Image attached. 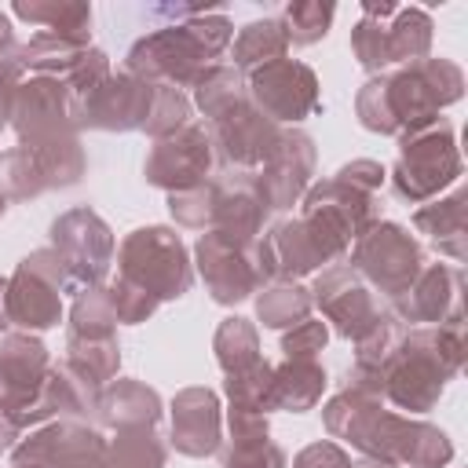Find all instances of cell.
Segmentation results:
<instances>
[{
	"label": "cell",
	"mask_w": 468,
	"mask_h": 468,
	"mask_svg": "<svg viewBox=\"0 0 468 468\" xmlns=\"http://www.w3.org/2000/svg\"><path fill=\"white\" fill-rule=\"evenodd\" d=\"M450 461H453V439L439 424L410 417L395 464H402V468H446Z\"/></svg>",
	"instance_id": "8d00e7d4"
},
{
	"label": "cell",
	"mask_w": 468,
	"mask_h": 468,
	"mask_svg": "<svg viewBox=\"0 0 468 468\" xmlns=\"http://www.w3.org/2000/svg\"><path fill=\"white\" fill-rule=\"evenodd\" d=\"M62 292L69 289L66 267L58 252L37 249L18 260L15 274L7 278V318L18 325V333H44L62 322Z\"/></svg>",
	"instance_id": "9c48e42d"
},
{
	"label": "cell",
	"mask_w": 468,
	"mask_h": 468,
	"mask_svg": "<svg viewBox=\"0 0 468 468\" xmlns=\"http://www.w3.org/2000/svg\"><path fill=\"white\" fill-rule=\"evenodd\" d=\"M333 18H336V7L333 4H322V0H292V4H285V11H282L278 22H282L289 44L307 48V44H318L329 33Z\"/></svg>",
	"instance_id": "7bdbcfd3"
},
{
	"label": "cell",
	"mask_w": 468,
	"mask_h": 468,
	"mask_svg": "<svg viewBox=\"0 0 468 468\" xmlns=\"http://www.w3.org/2000/svg\"><path fill=\"white\" fill-rule=\"evenodd\" d=\"M18 84H22V77H0V132L11 121V99H15V88Z\"/></svg>",
	"instance_id": "816d5d0a"
},
{
	"label": "cell",
	"mask_w": 468,
	"mask_h": 468,
	"mask_svg": "<svg viewBox=\"0 0 468 468\" xmlns=\"http://www.w3.org/2000/svg\"><path fill=\"white\" fill-rule=\"evenodd\" d=\"M106 292H110V303H113L117 325H139V322H146V318L161 307L150 292H143L139 285H132V282H124V278L106 282Z\"/></svg>",
	"instance_id": "7dc6e473"
},
{
	"label": "cell",
	"mask_w": 468,
	"mask_h": 468,
	"mask_svg": "<svg viewBox=\"0 0 468 468\" xmlns=\"http://www.w3.org/2000/svg\"><path fill=\"white\" fill-rule=\"evenodd\" d=\"M37 157V168L48 183V190H66V186H77L80 176L88 172V157H84V146H80V135H69V139H58V143H48V146H37L29 150Z\"/></svg>",
	"instance_id": "f35d334b"
},
{
	"label": "cell",
	"mask_w": 468,
	"mask_h": 468,
	"mask_svg": "<svg viewBox=\"0 0 468 468\" xmlns=\"http://www.w3.org/2000/svg\"><path fill=\"white\" fill-rule=\"evenodd\" d=\"M22 439V431H18V424L0 410V450H11L15 442Z\"/></svg>",
	"instance_id": "f5cc1de1"
},
{
	"label": "cell",
	"mask_w": 468,
	"mask_h": 468,
	"mask_svg": "<svg viewBox=\"0 0 468 468\" xmlns=\"http://www.w3.org/2000/svg\"><path fill=\"white\" fill-rule=\"evenodd\" d=\"M329 377L318 358H282L271 366V413H307L322 402Z\"/></svg>",
	"instance_id": "f546056e"
},
{
	"label": "cell",
	"mask_w": 468,
	"mask_h": 468,
	"mask_svg": "<svg viewBox=\"0 0 468 468\" xmlns=\"http://www.w3.org/2000/svg\"><path fill=\"white\" fill-rule=\"evenodd\" d=\"M292 468H351V457L340 442H329V439H318L311 446H303L296 457H292Z\"/></svg>",
	"instance_id": "f907efd6"
},
{
	"label": "cell",
	"mask_w": 468,
	"mask_h": 468,
	"mask_svg": "<svg viewBox=\"0 0 468 468\" xmlns=\"http://www.w3.org/2000/svg\"><path fill=\"white\" fill-rule=\"evenodd\" d=\"M48 238H51V249L58 252L62 267H66V278H69L73 296L84 292V289H91V285H102V282H106L110 263H113L117 238H113L110 223H106L95 208L80 205V208L62 212V216L51 223Z\"/></svg>",
	"instance_id": "30bf717a"
},
{
	"label": "cell",
	"mask_w": 468,
	"mask_h": 468,
	"mask_svg": "<svg viewBox=\"0 0 468 468\" xmlns=\"http://www.w3.org/2000/svg\"><path fill=\"white\" fill-rule=\"evenodd\" d=\"M80 44L58 37V33H33L26 44H18V58H22V69H33V77H66L73 69V62L80 58Z\"/></svg>",
	"instance_id": "74e56055"
},
{
	"label": "cell",
	"mask_w": 468,
	"mask_h": 468,
	"mask_svg": "<svg viewBox=\"0 0 468 468\" xmlns=\"http://www.w3.org/2000/svg\"><path fill=\"white\" fill-rule=\"evenodd\" d=\"M44 190H48V183L37 168V157L26 146H11L0 154V194L7 201H33Z\"/></svg>",
	"instance_id": "b9f144b4"
},
{
	"label": "cell",
	"mask_w": 468,
	"mask_h": 468,
	"mask_svg": "<svg viewBox=\"0 0 468 468\" xmlns=\"http://www.w3.org/2000/svg\"><path fill=\"white\" fill-rule=\"evenodd\" d=\"M300 216L322 219L347 245H355L373 223H380V201L377 194H362L336 179H322V183H311L307 194L300 197Z\"/></svg>",
	"instance_id": "cb8c5ba5"
},
{
	"label": "cell",
	"mask_w": 468,
	"mask_h": 468,
	"mask_svg": "<svg viewBox=\"0 0 468 468\" xmlns=\"http://www.w3.org/2000/svg\"><path fill=\"white\" fill-rule=\"evenodd\" d=\"M413 230L424 234L439 256L464 263L468 260V190L457 186L450 197L424 201L413 212Z\"/></svg>",
	"instance_id": "4316f807"
},
{
	"label": "cell",
	"mask_w": 468,
	"mask_h": 468,
	"mask_svg": "<svg viewBox=\"0 0 468 468\" xmlns=\"http://www.w3.org/2000/svg\"><path fill=\"white\" fill-rule=\"evenodd\" d=\"M402 333H406V325H402L391 311H384V314L355 340V362H351V369H347V384H344V388H355V391H366V395H377V399H380V369H384V362L391 358V351L399 347Z\"/></svg>",
	"instance_id": "f1b7e54d"
},
{
	"label": "cell",
	"mask_w": 468,
	"mask_h": 468,
	"mask_svg": "<svg viewBox=\"0 0 468 468\" xmlns=\"http://www.w3.org/2000/svg\"><path fill=\"white\" fill-rule=\"evenodd\" d=\"M18 44H15V26H11V18H7V11H0V55H7V51H15Z\"/></svg>",
	"instance_id": "db71d44e"
},
{
	"label": "cell",
	"mask_w": 468,
	"mask_h": 468,
	"mask_svg": "<svg viewBox=\"0 0 468 468\" xmlns=\"http://www.w3.org/2000/svg\"><path fill=\"white\" fill-rule=\"evenodd\" d=\"M62 362L77 377H84L88 384L106 388L110 380H117V369H121L117 333L113 336H73V333H66V355H62Z\"/></svg>",
	"instance_id": "1f68e13d"
},
{
	"label": "cell",
	"mask_w": 468,
	"mask_h": 468,
	"mask_svg": "<svg viewBox=\"0 0 468 468\" xmlns=\"http://www.w3.org/2000/svg\"><path fill=\"white\" fill-rule=\"evenodd\" d=\"M190 113H194V102L186 91L168 88V84H154V106H150L143 132L150 139H165V135L179 132L183 124H190Z\"/></svg>",
	"instance_id": "ee69618b"
},
{
	"label": "cell",
	"mask_w": 468,
	"mask_h": 468,
	"mask_svg": "<svg viewBox=\"0 0 468 468\" xmlns=\"http://www.w3.org/2000/svg\"><path fill=\"white\" fill-rule=\"evenodd\" d=\"M7 325H11V318H7V278L0 274V336L7 333Z\"/></svg>",
	"instance_id": "9f6ffc18"
},
{
	"label": "cell",
	"mask_w": 468,
	"mask_h": 468,
	"mask_svg": "<svg viewBox=\"0 0 468 468\" xmlns=\"http://www.w3.org/2000/svg\"><path fill=\"white\" fill-rule=\"evenodd\" d=\"M333 179H336V183H344V186H351V190L377 194V190L384 186L388 172H384V165H380V161H373V157H355V161L340 165Z\"/></svg>",
	"instance_id": "681fc988"
},
{
	"label": "cell",
	"mask_w": 468,
	"mask_h": 468,
	"mask_svg": "<svg viewBox=\"0 0 468 468\" xmlns=\"http://www.w3.org/2000/svg\"><path fill=\"white\" fill-rule=\"evenodd\" d=\"M7 124L15 128L18 146H26V150L80 135L77 121H73V99L58 77H22V84L15 88V99H11Z\"/></svg>",
	"instance_id": "9a60e30c"
},
{
	"label": "cell",
	"mask_w": 468,
	"mask_h": 468,
	"mask_svg": "<svg viewBox=\"0 0 468 468\" xmlns=\"http://www.w3.org/2000/svg\"><path fill=\"white\" fill-rule=\"evenodd\" d=\"M241 99H249V84H245V73L234 69L230 62H216L208 66L197 80H194V106L201 110L205 124L216 121L219 113H227L230 106H238Z\"/></svg>",
	"instance_id": "d590c367"
},
{
	"label": "cell",
	"mask_w": 468,
	"mask_h": 468,
	"mask_svg": "<svg viewBox=\"0 0 468 468\" xmlns=\"http://www.w3.org/2000/svg\"><path fill=\"white\" fill-rule=\"evenodd\" d=\"M66 333H73V336H113V333H117V314H113L106 282H102V285H91V289H84V292L73 296Z\"/></svg>",
	"instance_id": "60d3db41"
},
{
	"label": "cell",
	"mask_w": 468,
	"mask_h": 468,
	"mask_svg": "<svg viewBox=\"0 0 468 468\" xmlns=\"http://www.w3.org/2000/svg\"><path fill=\"white\" fill-rule=\"evenodd\" d=\"M329 344V325L322 318H303L300 325L282 333V355L285 358H318Z\"/></svg>",
	"instance_id": "c3c4849f"
},
{
	"label": "cell",
	"mask_w": 468,
	"mask_h": 468,
	"mask_svg": "<svg viewBox=\"0 0 468 468\" xmlns=\"http://www.w3.org/2000/svg\"><path fill=\"white\" fill-rule=\"evenodd\" d=\"M311 303L322 311V318L336 329L344 340H358L388 307L377 300V292L366 285V278L351 263H329L311 282Z\"/></svg>",
	"instance_id": "2e32d148"
},
{
	"label": "cell",
	"mask_w": 468,
	"mask_h": 468,
	"mask_svg": "<svg viewBox=\"0 0 468 468\" xmlns=\"http://www.w3.org/2000/svg\"><path fill=\"white\" fill-rule=\"evenodd\" d=\"M113 69H110V55L102 51V48H84L80 51V58L73 62V69L62 77V84H66V91H69V99H73V106L80 102V99H88L106 77H110Z\"/></svg>",
	"instance_id": "bcb514c9"
},
{
	"label": "cell",
	"mask_w": 468,
	"mask_h": 468,
	"mask_svg": "<svg viewBox=\"0 0 468 468\" xmlns=\"http://www.w3.org/2000/svg\"><path fill=\"white\" fill-rule=\"evenodd\" d=\"M234 40V22L219 11H201L194 7L190 15L143 33L128 55L124 69L132 77H143L150 84H168V88H194V80L216 66V58L230 48Z\"/></svg>",
	"instance_id": "3957f363"
},
{
	"label": "cell",
	"mask_w": 468,
	"mask_h": 468,
	"mask_svg": "<svg viewBox=\"0 0 468 468\" xmlns=\"http://www.w3.org/2000/svg\"><path fill=\"white\" fill-rule=\"evenodd\" d=\"M311 289L300 282H267L256 292V322L263 329H292L303 318H311Z\"/></svg>",
	"instance_id": "e575fe53"
},
{
	"label": "cell",
	"mask_w": 468,
	"mask_h": 468,
	"mask_svg": "<svg viewBox=\"0 0 468 468\" xmlns=\"http://www.w3.org/2000/svg\"><path fill=\"white\" fill-rule=\"evenodd\" d=\"M285 51H289V37H285L282 22L278 18H256V22L241 26L238 37L230 40V58H234L230 66L241 73H252L267 62L285 58Z\"/></svg>",
	"instance_id": "d6a6232c"
},
{
	"label": "cell",
	"mask_w": 468,
	"mask_h": 468,
	"mask_svg": "<svg viewBox=\"0 0 468 468\" xmlns=\"http://www.w3.org/2000/svg\"><path fill=\"white\" fill-rule=\"evenodd\" d=\"M0 77H26L22 58H18V48L7 51V55H0Z\"/></svg>",
	"instance_id": "11a10c76"
},
{
	"label": "cell",
	"mask_w": 468,
	"mask_h": 468,
	"mask_svg": "<svg viewBox=\"0 0 468 468\" xmlns=\"http://www.w3.org/2000/svg\"><path fill=\"white\" fill-rule=\"evenodd\" d=\"M461 289H464V278H461V267H450V263H424L420 274L410 282V289L402 296H395L391 303V314L406 325H439L446 322L453 311H461Z\"/></svg>",
	"instance_id": "d4e9b609"
},
{
	"label": "cell",
	"mask_w": 468,
	"mask_h": 468,
	"mask_svg": "<svg viewBox=\"0 0 468 468\" xmlns=\"http://www.w3.org/2000/svg\"><path fill=\"white\" fill-rule=\"evenodd\" d=\"M117 278L139 285L157 303H168L190 292L194 260L172 227L150 223L124 234V241L117 245Z\"/></svg>",
	"instance_id": "5b68a950"
},
{
	"label": "cell",
	"mask_w": 468,
	"mask_h": 468,
	"mask_svg": "<svg viewBox=\"0 0 468 468\" xmlns=\"http://www.w3.org/2000/svg\"><path fill=\"white\" fill-rule=\"evenodd\" d=\"M154 106V84L128 69L110 73L88 99L73 106L77 132H143Z\"/></svg>",
	"instance_id": "d6986e66"
},
{
	"label": "cell",
	"mask_w": 468,
	"mask_h": 468,
	"mask_svg": "<svg viewBox=\"0 0 468 468\" xmlns=\"http://www.w3.org/2000/svg\"><path fill=\"white\" fill-rule=\"evenodd\" d=\"M322 424L333 439L351 442V450H358L362 457L373 461H391L399 457V442L406 435L410 417L384 410V399L355 391V388H340L325 406H322Z\"/></svg>",
	"instance_id": "ba28073f"
},
{
	"label": "cell",
	"mask_w": 468,
	"mask_h": 468,
	"mask_svg": "<svg viewBox=\"0 0 468 468\" xmlns=\"http://www.w3.org/2000/svg\"><path fill=\"white\" fill-rule=\"evenodd\" d=\"M51 369L48 347L37 333H4L0 336V410L26 435L33 428V410Z\"/></svg>",
	"instance_id": "ac0fdd59"
},
{
	"label": "cell",
	"mask_w": 468,
	"mask_h": 468,
	"mask_svg": "<svg viewBox=\"0 0 468 468\" xmlns=\"http://www.w3.org/2000/svg\"><path fill=\"white\" fill-rule=\"evenodd\" d=\"M168 212L186 230H208L212 227V176L201 186L168 194Z\"/></svg>",
	"instance_id": "f6af8a7d"
},
{
	"label": "cell",
	"mask_w": 468,
	"mask_h": 468,
	"mask_svg": "<svg viewBox=\"0 0 468 468\" xmlns=\"http://www.w3.org/2000/svg\"><path fill=\"white\" fill-rule=\"evenodd\" d=\"M212 172H216V154H212V139H208L205 121H190L179 132L154 139V146L143 161L146 183L165 190V194L201 186Z\"/></svg>",
	"instance_id": "e0dca14e"
},
{
	"label": "cell",
	"mask_w": 468,
	"mask_h": 468,
	"mask_svg": "<svg viewBox=\"0 0 468 468\" xmlns=\"http://www.w3.org/2000/svg\"><path fill=\"white\" fill-rule=\"evenodd\" d=\"M15 18L44 26L80 48H91V4L84 0H15Z\"/></svg>",
	"instance_id": "4dcf8cb0"
},
{
	"label": "cell",
	"mask_w": 468,
	"mask_h": 468,
	"mask_svg": "<svg viewBox=\"0 0 468 468\" xmlns=\"http://www.w3.org/2000/svg\"><path fill=\"white\" fill-rule=\"evenodd\" d=\"M314 165H318L314 139L303 128H282L271 157L256 172V183H260V194H263L267 208L271 212H289L292 205H300V197L311 186Z\"/></svg>",
	"instance_id": "44dd1931"
},
{
	"label": "cell",
	"mask_w": 468,
	"mask_h": 468,
	"mask_svg": "<svg viewBox=\"0 0 468 468\" xmlns=\"http://www.w3.org/2000/svg\"><path fill=\"white\" fill-rule=\"evenodd\" d=\"M351 468H402V464H391V461H373V457H362V461H351Z\"/></svg>",
	"instance_id": "6f0895ef"
},
{
	"label": "cell",
	"mask_w": 468,
	"mask_h": 468,
	"mask_svg": "<svg viewBox=\"0 0 468 468\" xmlns=\"http://www.w3.org/2000/svg\"><path fill=\"white\" fill-rule=\"evenodd\" d=\"M347 252H351L347 263L366 278V285L388 300L402 296L424 267V245L402 223H388V219L373 223Z\"/></svg>",
	"instance_id": "8fae6325"
},
{
	"label": "cell",
	"mask_w": 468,
	"mask_h": 468,
	"mask_svg": "<svg viewBox=\"0 0 468 468\" xmlns=\"http://www.w3.org/2000/svg\"><path fill=\"white\" fill-rule=\"evenodd\" d=\"M347 241L311 216L274 219L256 238V263L267 282H300L347 256Z\"/></svg>",
	"instance_id": "8992f818"
},
{
	"label": "cell",
	"mask_w": 468,
	"mask_h": 468,
	"mask_svg": "<svg viewBox=\"0 0 468 468\" xmlns=\"http://www.w3.org/2000/svg\"><path fill=\"white\" fill-rule=\"evenodd\" d=\"M4 212H7V197L0 194V219H4Z\"/></svg>",
	"instance_id": "680465c9"
},
{
	"label": "cell",
	"mask_w": 468,
	"mask_h": 468,
	"mask_svg": "<svg viewBox=\"0 0 468 468\" xmlns=\"http://www.w3.org/2000/svg\"><path fill=\"white\" fill-rule=\"evenodd\" d=\"M11 468H110V446L95 424L48 420L11 446Z\"/></svg>",
	"instance_id": "7c38bea8"
},
{
	"label": "cell",
	"mask_w": 468,
	"mask_h": 468,
	"mask_svg": "<svg viewBox=\"0 0 468 468\" xmlns=\"http://www.w3.org/2000/svg\"><path fill=\"white\" fill-rule=\"evenodd\" d=\"M464 95V69L453 58H420L369 77L355 95V113L366 132L410 135L439 121Z\"/></svg>",
	"instance_id": "6da1fadb"
},
{
	"label": "cell",
	"mask_w": 468,
	"mask_h": 468,
	"mask_svg": "<svg viewBox=\"0 0 468 468\" xmlns=\"http://www.w3.org/2000/svg\"><path fill=\"white\" fill-rule=\"evenodd\" d=\"M245 84H249L252 106L282 128H296L300 121H307L311 113L322 110L318 73L300 58L285 55L278 62H267V66L245 73Z\"/></svg>",
	"instance_id": "4fadbf2b"
},
{
	"label": "cell",
	"mask_w": 468,
	"mask_h": 468,
	"mask_svg": "<svg viewBox=\"0 0 468 468\" xmlns=\"http://www.w3.org/2000/svg\"><path fill=\"white\" fill-rule=\"evenodd\" d=\"M194 267L208 296L223 307H234L267 285L256 263V241H238L219 230H201V238L194 241Z\"/></svg>",
	"instance_id": "5bb4252c"
},
{
	"label": "cell",
	"mask_w": 468,
	"mask_h": 468,
	"mask_svg": "<svg viewBox=\"0 0 468 468\" xmlns=\"http://www.w3.org/2000/svg\"><path fill=\"white\" fill-rule=\"evenodd\" d=\"M212 351H216V362H219L223 377H241V373H249V369H256L263 362V355H260V333L241 314H230V318H223L216 325Z\"/></svg>",
	"instance_id": "836d02e7"
},
{
	"label": "cell",
	"mask_w": 468,
	"mask_h": 468,
	"mask_svg": "<svg viewBox=\"0 0 468 468\" xmlns=\"http://www.w3.org/2000/svg\"><path fill=\"white\" fill-rule=\"evenodd\" d=\"M267 201L260 194L256 172L241 168H219L212 172V227L238 241H256L267 227Z\"/></svg>",
	"instance_id": "7402d4cb"
},
{
	"label": "cell",
	"mask_w": 468,
	"mask_h": 468,
	"mask_svg": "<svg viewBox=\"0 0 468 468\" xmlns=\"http://www.w3.org/2000/svg\"><path fill=\"white\" fill-rule=\"evenodd\" d=\"M205 128H208L212 154H216L219 168H241V172H260L282 135V124L263 117L252 106V99H241L238 106H230L227 113L208 121Z\"/></svg>",
	"instance_id": "ffe728a7"
},
{
	"label": "cell",
	"mask_w": 468,
	"mask_h": 468,
	"mask_svg": "<svg viewBox=\"0 0 468 468\" xmlns=\"http://www.w3.org/2000/svg\"><path fill=\"white\" fill-rule=\"evenodd\" d=\"M431 15L424 7H402V4H362V18L351 29V51L358 66L377 77L410 62L428 58L431 51Z\"/></svg>",
	"instance_id": "277c9868"
},
{
	"label": "cell",
	"mask_w": 468,
	"mask_h": 468,
	"mask_svg": "<svg viewBox=\"0 0 468 468\" xmlns=\"http://www.w3.org/2000/svg\"><path fill=\"white\" fill-rule=\"evenodd\" d=\"M457 179H461V150H457V132L446 117H439L420 132L399 135V161L391 168V186L402 201L410 205L435 201Z\"/></svg>",
	"instance_id": "52a82bcc"
},
{
	"label": "cell",
	"mask_w": 468,
	"mask_h": 468,
	"mask_svg": "<svg viewBox=\"0 0 468 468\" xmlns=\"http://www.w3.org/2000/svg\"><path fill=\"white\" fill-rule=\"evenodd\" d=\"M165 413V402L154 388H146L135 377H117L102 388L99 395V410H95V424L110 428V431H124V428H157Z\"/></svg>",
	"instance_id": "83f0119b"
},
{
	"label": "cell",
	"mask_w": 468,
	"mask_h": 468,
	"mask_svg": "<svg viewBox=\"0 0 468 468\" xmlns=\"http://www.w3.org/2000/svg\"><path fill=\"white\" fill-rule=\"evenodd\" d=\"M464 355H468L464 307L439 325H413V329L406 325L399 347L380 369V399H388L395 410H406V417L435 410L446 384L461 373Z\"/></svg>",
	"instance_id": "7a4b0ae2"
},
{
	"label": "cell",
	"mask_w": 468,
	"mask_h": 468,
	"mask_svg": "<svg viewBox=\"0 0 468 468\" xmlns=\"http://www.w3.org/2000/svg\"><path fill=\"white\" fill-rule=\"evenodd\" d=\"M110 446V468H165L168 446L157 435V428H124L106 439Z\"/></svg>",
	"instance_id": "ab89813d"
},
{
	"label": "cell",
	"mask_w": 468,
	"mask_h": 468,
	"mask_svg": "<svg viewBox=\"0 0 468 468\" xmlns=\"http://www.w3.org/2000/svg\"><path fill=\"white\" fill-rule=\"evenodd\" d=\"M172 435L168 442L183 457H212L223 446V406L212 388H183L176 391L172 406Z\"/></svg>",
	"instance_id": "603a6c76"
},
{
	"label": "cell",
	"mask_w": 468,
	"mask_h": 468,
	"mask_svg": "<svg viewBox=\"0 0 468 468\" xmlns=\"http://www.w3.org/2000/svg\"><path fill=\"white\" fill-rule=\"evenodd\" d=\"M219 468H289L285 450L271 439L267 413L227 406V439L219 446Z\"/></svg>",
	"instance_id": "484cf974"
}]
</instances>
